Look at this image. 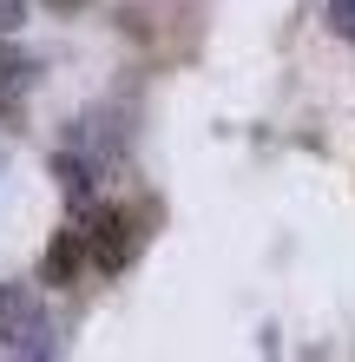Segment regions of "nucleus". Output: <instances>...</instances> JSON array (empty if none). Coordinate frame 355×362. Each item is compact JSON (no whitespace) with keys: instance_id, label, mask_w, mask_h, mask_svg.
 I'll return each instance as SVG.
<instances>
[{"instance_id":"f257e3e1","label":"nucleus","mask_w":355,"mask_h":362,"mask_svg":"<svg viewBox=\"0 0 355 362\" xmlns=\"http://www.w3.org/2000/svg\"><path fill=\"white\" fill-rule=\"evenodd\" d=\"M0 349L7 356H53V316L27 284H0Z\"/></svg>"},{"instance_id":"f03ea898","label":"nucleus","mask_w":355,"mask_h":362,"mask_svg":"<svg viewBox=\"0 0 355 362\" xmlns=\"http://www.w3.org/2000/svg\"><path fill=\"white\" fill-rule=\"evenodd\" d=\"M86 244H92V264L106 270V276H119L125 264L138 257V244H145V230H138V218L125 204H86Z\"/></svg>"},{"instance_id":"7ed1b4c3","label":"nucleus","mask_w":355,"mask_h":362,"mask_svg":"<svg viewBox=\"0 0 355 362\" xmlns=\"http://www.w3.org/2000/svg\"><path fill=\"white\" fill-rule=\"evenodd\" d=\"M92 264V244H86V224H66V230H53V244H47V264H40V276L47 284H73L79 270Z\"/></svg>"},{"instance_id":"20e7f679","label":"nucleus","mask_w":355,"mask_h":362,"mask_svg":"<svg viewBox=\"0 0 355 362\" xmlns=\"http://www.w3.org/2000/svg\"><path fill=\"white\" fill-rule=\"evenodd\" d=\"M27 86H33V59L20 47H0V112H13L27 99Z\"/></svg>"},{"instance_id":"39448f33","label":"nucleus","mask_w":355,"mask_h":362,"mask_svg":"<svg viewBox=\"0 0 355 362\" xmlns=\"http://www.w3.org/2000/svg\"><path fill=\"white\" fill-rule=\"evenodd\" d=\"M53 178H59V191H66L73 204H92V158L86 152H59L53 158Z\"/></svg>"},{"instance_id":"423d86ee","label":"nucleus","mask_w":355,"mask_h":362,"mask_svg":"<svg viewBox=\"0 0 355 362\" xmlns=\"http://www.w3.org/2000/svg\"><path fill=\"white\" fill-rule=\"evenodd\" d=\"M329 20H336L342 40H355V0H329Z\"/></svg>"},{"instance_id":"0eeeda50","label":"nucleus","mask_w":355,"mask_h":362,"mask_svg":"<svg viewBox=\"0 0 355 362\" xmlns=\"http://www.w3.org/2000/svg\"><path fill=\"white\" fill-rule=\"evenodd\" d=\"M20 13H27V0H0V33H13Z\"/></svg>"},{"instance_id":"6e6552de","label":"nucleus","mask_w":355,"mask_h":362,"mask_svg":"<svg viewBox=\"0 0 355 362\" xmlns=\"http://www.w3.org/2000/svg\"><path fill=\"white\" fill-rule=\"evenodd\" d=\"M47 7H59V13H73V7H86V0H47Z\"/></svg>"}]
</instances>
